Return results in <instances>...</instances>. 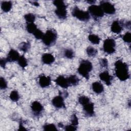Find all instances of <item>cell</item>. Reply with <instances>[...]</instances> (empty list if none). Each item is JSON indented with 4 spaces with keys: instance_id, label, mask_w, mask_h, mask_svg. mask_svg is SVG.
<instances>
[{
    "instance_id": "cell-1",
    "label": "cell",
    "mask_w": 131,
    "mask_h": 131,
    "mask_svg": "<svg viewBox=\"0 0 131 131\" xmlns=\"http://www.w3.org/2000/svg\"><path fill=\"white\" fill-rule=\"evenodd\" d=\"M115 74L121 81H125L129 78L128 68L126 63L118 60L115 62Z\"/></svg>"
},
{
    "instance_id": "cell-2",
    "label": "cell",
    "mask_w": 131,
    "mask_h": 131,
    "mask_svg": "<svg viewBox=\"0 0 131 131\" xmlns=\"http://www.w3.org/2000/svg\"><path fill=\"white\" fill-rule=\"evenodd\" d=\"M92 69L93 66L92 63L88 60H84L81 61L77 69V71L80 75L88 80L90 77L89 73L92 71Z\"/></svg>"
},
{
    "instance_id": "cell-3",
    "label": "cell",
    "mask_w": 131,
    "mask_h": 131,
    "mask_svg": "<svg viewBox=\"0 0 131 131\" xmlns=\"http://www.w3.org/2000/svg\"><path fill=\"white\" fill-rule=\"evenodd\" d=\"M53 4L56 7L55 13L56 16L60 19H64L67 17V6L62 1L55 0L53 1Z\"/></svg>"
},
{
    "instance_id": "cell-4",
    "label": "cell",
    "mask_w": 131,
    "mask_h": 131,
    "mask_svg": "<svg viewBox=\"0 0 131 131\" xmlns=\"http://www.w3.org/2000/svg\"><path fill=\"white\" fill-rule=\"evenodd\" d=\"M57 38V35L56 32L54 30L50 29L47 30L45 34H44L42 40L46 46H51L54 44Z\"/></svg>"
},
{
    "instance_id": "cell-5",
    "label": "cell",
    "mask_w": 131,
    "mask_h": 131,
    "mask_svg": "<svg viewBox=\"0 0 131 131\" xmlns=\"http://www.w3.org/2000/svg\"><path fill=\"white\" fill-rule=\"evenodd\" d=\"M72 14L73 16L77 18L81 21H88L90 18V14L88 11L81 10L76 6L73 9Z\"/></svg>"
},
{
    "instance_id": "cell-6",
    "label": "cell",
    "mask_w": 131,
    "mask_h": 131,
    "mask_svg": "<svg viewBox=\"0 0 131 131\" xmlns=\"http://www.w3.org/2000/svg\"><path fill=\"white\" fill-rule=\"evenodd\" d=\"M88 12L96 19L104 15V12L100 6L95 5H92L89 7Z\"/></svg>"
},
{
    "instance_id": "cell-7",
    "label": "cell",
    "mask_w": 131,
    "mask_h": 131,
    "mask_svg": "<svg viewBox=\"0 0 131 131\" xmlns=\"http://www.w3.org/2000/svg\"><path fill=\"white\" fill-rule=\"evenodd\" d=\"M116 42L112 38H107L104 41L103 48L104 51L107 54H113L115 51Z\"/></svg>"
},
{
    "instance_id": "cell-8",
    "label": "cell",
    "mask_w": 131,
    "mask_h": 131,
    "mask_svg": "<svg viewBox=\"0 0 131 131\" xmlns=\"http://www.w3.org/2000/svg\"><path fill=\"white\" fill-rule=\"evenodd\" d=\"M100 7L104 13L107 14H113L116 12V9L114 6L107 1H101L100 5Z\"/></svg>"
},
{
    "instance_id": "cell-9",
    "label": "cell",
    "mask_w": 131,
    "mask_h": 131,
    "mask_svg": "<svg viewBox=\"0 0 131 131\" xmlns=\"http://www.w3.org/2000/svg\"><path fill=\"white\" fill-rule=\"evenodd\" d=\"M52 103L53 106L58 108L65 107L64 100L61 95H58L54 97L52 100Z\"/></svg>"
},
{
    "instance_id": "cell-10",
    "label": "cell",
    "mask_w": 131,
    "mask_h": 131,
    "mask_svg": "<svg viewBox=\"0 0 131 131\" xmlns=\"http://www.w3.org/2000/svg\"><path fill=\"white\" fill-rule=\"evenodd\" d=\"M83 110L85 114L89 117H91L94 114V103L90 101L89 102L84 104Z\"/></svg>"
},
{
    "instance_id": "cell-11",
    "label": "cell",
    "mask_w": 131,
    "mask_h": 131,
    "mask_svg": "<svg viewBox=\"0 0 131 131\" xmlns=\"http://www.w3.org/2000/svg\"><path fill=\"white\" fill-rule=\"evenodd\" d=\"M19 57H20V55L18 52L17 51L13 49H11L9 51L7 55L6 59L8 62H14V61H17Z\"/></svg>"
},
{
    "instance_id": "cell-12",
    "label": "cell",
    "mask_w": 131,
    "mask_h": 131,
    "mask_svg": "<svg viewBox=\"0 0 131 131\" xmlns=\"http://www.w3.org/2000/svg\"><path fill=\"white\" fill-rule=\"evenodd\" d=\"M99 76L100 77V79L102 81H103L107 85L109 86L111 84V82L113 80V77L109 74L108 72L107 71L101 72L99 74Z\"/></svg>"
},
{
    "instance_id": "cell-13",
    "label": "cell",
    "mask_w": 131,
    "mask_h": 131,
    "mask_svg": "<svg viewBox=\"0 0 131 131\" xmlns=\"http://www.w3.org/2000/svg\"><path fill=\"white\" fill-rule=\"evenodd\" d=\"M55 81L57 84V85H59L60 87L63 89H67L70 85L68 79L63 76H59L57 77Z\"/></svg>"
},
{
    "instance_id": "cell-14",
    "label": "cell",
    "mask_w": 131,
    "mask_h": 131,
    "mask_svg": "<svg viewBox=\"0 0 131 131\" xmlns=\"http://www.w3.org/2000/svg\"><path fill=\"white\" fill-rule=\"evenodd\" d=\"M31 110L35 115H39L43 110V106L39 102L35 101L32 103Z\"/></svg>"
},
{
    "instance_id": "cell-15",
    "label": "cell",
    "mask_w": 131,
    "mask_h": 131,
    "mask_svg": "<svg viewBox=\"0 0 131 131\" xmlns=\"http://www.w3.org/2000/svg\"><path fill=\"white\" fill-rule=\"evenodd\" d=\"M51 83V78L49 76L41 75L39 78V84L41 88H46L49 86Z\"/></svg>"
},
{
    "instance_id": "cell-16",
    "label": "cell",
    "mask_w": 131,
    "mask_h": 131,
    "mask_svg": "<svg viewBox=\"0 0 131 131\" xmlns=\"http://www.w3.org/2000/svg\"><path fill=\"white\" fill-rule=\"evenodd\" d=\"M121 23L118 20H115L113 21L111 25V31L115 33H120L122 30V26Z\"/></svg>"
},
{
    "instance_id": "cell-17",
    "label": "cell",
    "mask_w": 131,
    "mask_h": 131,
    "mask_svg": "<svg viewBox=\"0 0 131 131\" xmlns=\"http://www.w3.org/2000/svg\"><path fill=\"white\" fill-rule=\"evenodd\" d=\"M41 60L43 63L46 64H51L54 62L55 58L51 54H44L41 57Z\"/></svg>"
},
{
    "instance_id": "cell-18",
    "label": "cell",
    "mask_w": 131,
    "mask_h": 131,
    "mask_svg": "<svg viewBox=\"0 0 131 131\" xmlns=\"http://www.w3.org/2000/svg\"><path fill=\"white\" fill-rule=\"evenodd\" d=\"M93 91L96 94H100L104 91V88L103 85L98 81L94 82L92 83Z\"/></svg>"
},
{
    "instance_id": "cell-19",
    "label": "cell",
    "mask_w": 131,
    "mask_h": 131,
    "mask_svg": "<svg viewBox=\"0 0 131 131\" xmlns=\"http://www.w3.org/2000/svg\"><path fill=\"white\" fill-rule=\"evenodd\" d=\"M12 8V3L10 1H3L1 3V8L5 12H8Z\"/></svg>"
},
{
    "instance_id": "cell-20",
    "label": "cell",
    "mask_w": 131,
    "mask_h": 131,
    "mask_svg": "<svg viewBox=\"0 0 131 131\" xmlns=\"http://www.w3.org/2000/svg\"><path fill=\"white\" fill-rule=\"evenodd\" d=\"M68 81L71 85L75 86L77 85L79 81V78L76 76V75H71L69 77L67 78Z\"/></svg>"
},
{
    "instance_id": "cell-21",
    "label": "cell",
    "mask_w": 131,
    "mask_h": 131,
    "mask_svg": "<svg viewBox=\"0 0 131 131\" xmlns=\"http://www.w3.org/2000/svg\"><path fill=\"white\" fill-rule=\"evenodd\" d=\"M88 39L91 42L95 45L98 44L100 41V38L99 37V36L93 34L89 35L88 36Z\"/></svg>"
},
{
    "instance_id": "cell-22",
    "label": "cell",
    "mask_w": 131,
    "mask_h": 131,
    "mask_svg": "<svg viewBox=\"0 0 131 131\" xmlns=\"http://www.w3.org/2000/svg\"><path fill=\"white\" fill-rule=\"evenodd\" d=\"M37 26L35 24L33 23H27L26 30L27 32L31 34H33V33L36 30Z\"/></svg>"
},
{
    "instance_id": "cell-23",
    "label": "cell",
    "mask_w": 131,
    "mask_h": 131,
    "mask_svg": "<svg viewBox=\"0 0 131 131\" xmlns=\"http://www.w3.org/2000/svg\"><path fill=\"white\" fill-rule=\"evenodd\" d=\"M18 48L23 52H26L30 48V43L29 42H23L19 45Z\"/></svg>"
},
{
    "instance_id": "cell-24",
    "label": "cell",
    "mask_w": 131,
    "mask_h": 131,
    "mask_svg": "<svg viewBox=\"0 0 131 131\" xmlns=\"http://www.w3.org/2000/svg\"><path fill=\"white\" fill-rule=\"evenodd\" d=\"M17 61H18V63L19 66L20 67H21L23 69H24L28 65L27 60L24 55L20 56Z\"/></svg>"
},
{
    "instance_id": "cell-25",
    "label": "cell",
    "mask_w": 131,
    "mask_h": 131,
    "mask_svg": "<svg viewBox=\"0 0 131 131\" xmlns=\"http://www.w3.org/2000/svg\"><path fill=\"white\" fill-rule=\"evenodd\" d=\"M87 54L90 57H94L97 54V50L92 47H89L86 49Z\"/></svg>"
},
{
    "instance_id": "cell-26",
    "label": "cell",
    "mask_w": 131,
    "mask_h": 131,
    "mask_svg": "<svg viewBox=\"0 0 131 131\" xmlns=\"http://www.w3.org/2000/svg\"><path fill=\"white\" fill-rule=\"evenodd\" d=\"M24 18L27 23H33L35 19V16L32 13H28L25 15Z\"/></svg>"
},
{
    "instance_id": "cell-27",
    "label": "cell",
    "mask_w": 131,
    "mask_h": 131,
    "mask_svg": "<svg viewBox=\"0 0 131 131\" xmlns=\"http://www.w3.org/2000/svg\"><path fill=\"white\" fill-rule=\"evenodd\" d=\"M10 98L13 101H17L19 99V96L17 91L15 90L12 91L10 95Z\"/></svg>"
},
{
    "instance_id": "cell-28",
    "label": "cell",
    "mask_w": 131,
    "mask_h": 131,
    "mask_svg": "<svg viewBox=\"0 0 131 131\" xmlns=\"http://www.w3.org/2000/svg\"><path fill=\"white\" fill-rule=\"evenodd\" d=\"M90 101V98L85 96H81L78 98V102L82 105H83L84 104L89 102Z\"/></svg>"
},
{
    "instance_id": "cell-29",
    "label": "cell",
    "mask_w": 131,
    "mask_h": 131,
    "mask_svg": "<svg viewBox=\"0 0 131 131\" xmlns=\"http://www.w3.org/2000/svg\"><path fill=\"white\" fill-rule=\"evenodd\" d=\"M64 56L67 58L72 59L74 56V53L71 49H66L64 52Z\"/></svg>"
},
{
    "instance_id": "cell-30",
    "label": "cell",
    "mask_w": 131,
    "mask_h": 131,
    "mask_svg": "<svg viewBox=\"0 0 131 131\" xmlns=\"http://www.w3.org/2000/svg\"><path fill=\"white\" fill-rule=\"evenodd\" d=\"M33 34L34 35V37L37 39H42L44 35L43 33L38 29H37Z\"/></svg>"
},
{
    "instance_id": "cell-31",
    "label": "cell",
    "mask_w": 131,
    "mask_h": 131,
    "mask_svg": "<svg viewBox=\"0 0 131 131\" xmlns=\"http://www.w3.org/2000/svg\"><path fill=\"white\" fill-rule=\"evenodd\" d=\"M43 129L45 130H57V129L56 128V126L54 124H45L43 126Z\"/></svg>"
},
{
    "instance_id": "cell-32",
    "label": "cell",
    "mask_w": 131,
    "mask_h": 131,
    "mask_svg": "<svg viewBox=\"0 0 131 131\" xmlns=\"http://www.w3.org/2000/svg\"><path fill=\"white\" fill-rule=\"evenodd\" d=\"M123 40L124 42L127 43H130L131 41V34L129 32H126L122 37Z\"/></svg>"
},
{
    "instance_id": "cell-33",
    "label": "cell",
    "mask_w": 131,
    "mask_h": 131,
    "mask_svg": "<svg viewBox=\"0 0 131 131\" xmlns=\"http://www.w3.org/2000/svg\"><path fill=\"white\" fill-rule=\"evenodd\" d=\"M71 124L74 125V126H77L78 124V119L76 115L74 114L72 115L71 116Z\"/></svg>"
},
{
    "instance_id": "cell-34",
    "label": "cell",
    "mask_w": 131,
    "mask_h": 131,
    "mask_svg": "<svg viewBox=\"0 0 131 131\" xmlns=\"http://www.w3.org/2000/svg\"><path fill=\"white\" fill-rule=\"evenodd\" d=\"M7 87V81H6V80L3 78V77H1L0 78V88L1 89L3 90V89H6Z\"/></svg>"
},
{
    "instance_id": "cell-35",
    "label": "cell",
    "mask_w": 131,
    "mask_h": 131,
    "mask_svg": "<svg viewBox=\"0 0 131 131\" xmlns=\"http://www.w3.org/2000/svg\"><path fill=\"white\" fill-rule=\"evenodd\" d=\"M66 130L67 131H75L77 130V127L76 126H74L73 125H69L66 126L64 127Z\"/></svg>"
},
{
    "instance_id": "cell-36",
    "label": "cell",
    "mask_w": 131,
    "mask_h": 131,
    "mask_svg": "<svg viewBox=\"0 0 131 131\" xmlns=\"http://www.w3.org/2000/svg\"><path fill=\"white\" fill-rule=\"evenodd\" d=\"M100 64L102 67H107L108 61L106 58H102L100 60Z\"/></svg>"
},
{
    "instance_id": "cell-37",
    "label": "cell",
    "mask_w": 131,
    "mask_h": 131,
    "mask_svg": "<svg viewBox=\"0 0 131 131\" xmlns=\"http://www.w3.org/2000/svg\"><path fill=\"white\" fill-rule=\"evenodd\" d=\"M7 60L6 59V58H1L0 60V64L1 66L3 68H5L6 63L7 62Z\"/></svg>"
},
{
    "instance_id": "cell-38",
    "label": "cell",
    "mask_w": 131,
    "mask_h": 131,
    "mask_svg": "<svg viewBox=\"0 0 131 131\" xmlns=\"http://www.w3.org/2000/svg\"><path fill=\"white\" fill-rule=\"evenodd\" d=\"M26 129L24 127L23 125H22V123L21 122H20L19 123V129H18V130H26Z\"/></svg>"
},
{
    "instance_id": "cell-39",
    "label": "cell",
    "mask_w": 131,
    "mask_h": 131,
    "mask_svg": "<svg viewBox=\"0 0 131 131\" xmlns=\"http://www.w3.org/2000/svg\"><path fill=\"white\" fill-rule=\"evenodd\" d=\"M33 5H35V6H39V4L38 3H37L36 2H33Z\"/></svg>"
},
{
    "instance_id": "cell-40",
    "label": "cell",
    "mask_w": 131,
    "mask_h": 131,
    "mask_svg": "<svg viewBox=\"0 0 131 131\" xmlns=\"http://www.w3.org/2000/svg\"><path fill=\"white\" fill-rule=\"evenodd\" d=\"M58 126L59 127H63V124L62 123H59L58 124Z\"/></svg>"
},
{
    "instance_id": "cell-41",
    "label": "cell",
    "mask_w": 131,
    "mask_h": 131,
    "mask_svg": "<svg viewBox=\"0 0 131 131\" xmlns=\"http://www.w3.org/2000/svg\"><path fill=\"white\" fill-rule=\"evenodd\" d=\"M88 3H89V4H93L94 3H95V1H87Z\"/></svg>"
}]
</instances>
